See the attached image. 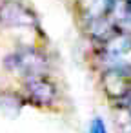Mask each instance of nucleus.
<instances>
[{
	"mask_svg": "<svg viewBox=\"0 0 131 133\" xmlns=\"http://www.w3.org/2000/svg\"><path fill=\"white\" fill-rule=\"evenodd\" d=\"M87 133H107L104 120H102L100 117H95V118L91 120V124H89V129H87Z\"/></svg>",
	"mask_w": 131,
	"mask_h": 133,
	"instance_id": "nucleus-8",
	"label": "nucleus"
},
{
	"mask_svg": "<svg viewBox=\"0 0 131 133\" xmlns=\"http://www.w3.org/2000/svg\"><path fill=\"white\" fill-rule=\"evenodd\" d=\"M24 91L26 98L35 106H51L58 97L55 82L46 75H35L24 78Z\"/></svg>",
	"mask_w": 131,
	"mask_h": 133,
	"instance_id": "nucleus-4",
	"label": "nucleus"
},
{
	"mask_svg": "<svg viewBox=\"0 0 131 133\" xmlns=\"http://www.w3.org/2000/svg\"><path fill=\"white\" fill-rule=\"evenodd\" d=\"M4 66H6V69L27 78V77H35V75H46L49 62H47V57L40 49L20 48L4 58Z\"/></svg>",
	"mask_w": 131,
	"mask_h": 133,
	"instance_id": "nucleus-1",
	"label": "nucleus"
},
{
	"mask_svg": "<svg viewBox=\"0 0 131 133\" xmlns=\"http://www.w3.org/2000/svg\"><path fill=\"white\" fill-rule=\"evenodd\" d=\"M100 86L107 98L115 102H127L131 97V69L107 68L100 77Z\"/></svg>",
	"mask_w": 131,
	"mask_h": 133,
	"instance_id": "nucleus-2",
	"label": "nucleus"
},
{
	"mask_svg": "<svg viewBox=\"0 0 131 133\" xmlns=\"http://www.w3.org/2000/svg\"><path fill=\"white\" fill-rule=\"evenodd\" d=\"M80 2H82L84 18L89 20V18H96V17L107 15L111 0H80Z\"/></svg>",
	"mask_w": 131,
	"mask_h": 133,
	"instance_id": "nucleus-6",
	"label": "nucleus"
},
{
	"mask_svg": "<svg viewBox=\"0 0 131 133\" xmlns=\"http://www.w3.org/2000/svg\"><path fill=\"white\" fill-rule=\"evenodd\" d=\"M37 15L20 0H4L0 4V26L4 28H35Z\"/></svg>",
	"mask_w": 131,
	"mask_h": 133,
	"instance_id": "nucleus-3",
	"label": "nucleus"
},
{
	"mask_svg": "<svg viewBox=\"0 0 131 133\" xmlns=\"http://www.w3.org/2000/svg\"><path fill=\"white\" fill-rule=\"evenodd\" d=\"M116 29H118V28L113 24V20H111L107 15H102V17L86 20V33H87V37H89L93 42H96V44L106 42Z\"/></svg>",
	"mask_w": 131,
	"mask_h": 133,
	"instance_id": "nucleus-5",
	"label": "nucleus"
},
{
	"mask_svg": "<svg viewBox=\"0 0 131 133\" xmlns=\"http://www.w3.org/2000/svg\"><path fill=\"white\" fill-rule=\"evenodd\" d=\"M24 106V98L15 93H0V109L8 115H15Z\"/></svg>",
	"mask_w": 131,
	"mask_h": 133,
	"instance_id": "nucleus-7",
	"label": "nucleus"
}]
</instances>
